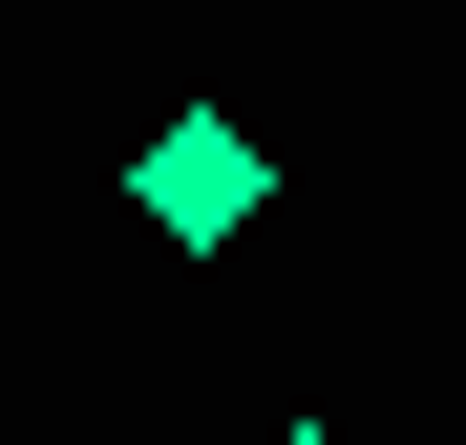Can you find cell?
I'll return each mask as SVG.
<instances>
[{
    "mask_svg": "<svg viewBox=\"0 0 466 445\" xmlns=\"http://www.w3.org/2000/svg\"><path fill=\"white\" fill-rule=\"evenodd\" d=\"M276 445H339V424H276Z\"/></svg>",
    "mask_w": 466,
    "mask_h": 445,
    "instance_id": "obj_2",
    "label": "cell"
},
{
    "mask_svg": "<svg viewBox=\"0 0 466 445\" xmlns=\"http://www.w3.org/2000/svg\"><path fill=\"white\" fill-rule=\"evenodd\" d=\"M127 191H148V234H191V255H233V234L276 212V148L191 106V127H148V148H127Z\"/></svg>",
    "mask_w": 466,
    "mask_h": 445,
    "instance_id": "obj_1",
    "label": "cell"
}]
</instances>
